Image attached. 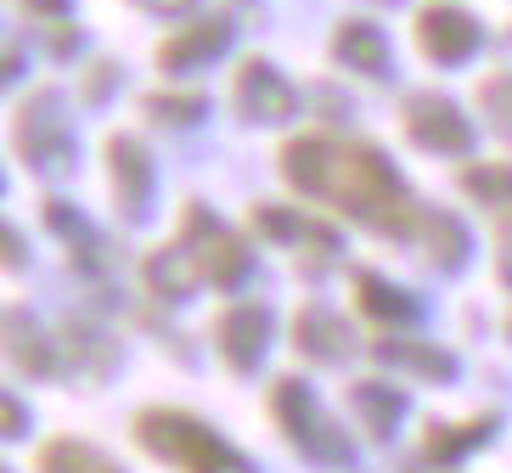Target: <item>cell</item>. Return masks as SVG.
Returning a JSON list of instances; mask_svg holds the SVG:
<instances>
[{
  "label": "cell",
  "mask_w": 512,
  "mask_h": 473,
  "mask_svg": "<svg viewBox=\"0 0 512 473\" xmlns=\"http://www.w3.org/2000/svg\"><path fill=\"white\" fill-rule=\"evenodd\" d=\"M282 175L304 198L332 203L338 214L372 226L377 237H406L411 226H422L400 169L377 153L372 141H344V136H321V130L293 136L282 147Z\"/></svg>",
  "instance_id": "1"
},
{
  "label": "cell",
  "mask_w": 512,
  "mask_h": 473,
  "mask_svg": "<svg viewBox=\"0 0 512 473\" xmlns=\"http://www.w3.org/2000/svg\"><path fill=\"white\" fill-rule=\"evenodd\" d=\"M130 434H136V445L147 457H158L175 473H242L248 468L237 457V445H226L209 423H197L181 406H147Z\"/></svg>",
  "instance_id": "2"
},
{
  "label": "cell",
  "mask_w": 512,
  "mask_h": 473,
  "mask_svg": "<svg viewBox=\"0 0 512 473\" xmlns=\"http://www.w3.org/2000/svg\"><path fill=\"white\" fill-rule=\"evenodd\" d=\"M271 412H276V428H282V434L299 445L310 462H321V468H344V462H349V434L321 412L316 389H310L304 378H282V383H276V389H271Z\"/></svg>",
  "instance_id": "3"
},
{
  "label": "cell",
  "mask_w": 512,
  "mask_h": 473,
  "mask_svg": "<svg viewBox=\"0 0 512 473\" xmlns=\"http://www.w3.org/2000/svg\"><path fill=\"white\" fill-rule=\"evenodd\" d=\"M181 243H186L197 276H203L209 288H242V282L254 276V248L242 243V237L214 209H203V203H186Z\"/></svg>",
  "instance_id": "4"
},
{
  "label": "cell",
  "mask_w": 512,
  "mask_h": 473,
  "mask_svg": "<svg viewBox=\"0 0 512 473\" xmlns=\"http://www.w3.org/2000/svg\"><path fill=\"white\" fill-rule=\"evenodd\" d=\"M17 153L34 175H68L74 169V130L62 119V91H34L17 107Z\"/></svg>",
  "instance_id": "5"
},
{
  "label": "cell",
  "mask_w": 512,
  "mask_h": 473,
  "mask_svg": "<svg viewBox=\"0 0 512 473\" xmlns=\"http://www.w3.org/2000/svg\"><path fill=\"white\" fill-rule=\"evenodd\" d=\"M400 124H406V136L417 141V147H428V153L456 158V153L473 147V119L439 91H411L406 107H400Z\"/></svg>",
  "instance_id": "6"
},
{
  "label": "cell",
  "mask_w": 512,
  "mask_h": 473,
  "mask_svg": "<svg viewBox=\"0 0 512 473\" xmlns=\"http://www.w3.org/2000/svg\"><path fill=\"white\" fill-rule=\"evenodd\" d=\"M231 96H237V113L248 124H287L293 113H299V85H293L276 62H265V57L242 62Z\"/></svg>",
  "instance_id": "7"
},
{
  "label": "cell",
  "mask_w": 512,
  "mask_h": 473,
  "mask_svg": "<svg viewBox=\"0 0 512 473\" xmlns=\"http://www.w3.org/2000/svg\"><path fill=\"white\" fill-rule=\"evenodd\" d=\"M417 51L428 62H439V68H456V62H467L473 51H479L484 29L473 23V12H462V6H451V0H434V6H422L417 12Z\"/></svg>",
  "instance_id": "8"
},
{
  "label": "cell",
  "mask_w": 512,
  "mask_h": 473,
  "mask_svg": "<svg viewBox=\"0 0 512 473\" xmlns=\"http://www.w3.org/2000/svg\"><path fill=\"white\" fill-rule=\"evenodd\" d=\"M107 175L124 220H141L152 209V153L141 136H107Z\"/></svg>",
  "instance_id": "9"
},
{
  "label": "cell",
  "mask_w": 512,
  "mask_h": 473,
  "mask_svg": "<svg viewBox=\"0 0 512 473\" xmlns=\"http://www.w3.org/2000/svg\"><path fill=\"white\" fill-rule=\"evenodd\" d=\"M248 226L265 231L271 243L304 248L310 260H332V254H338V231L310 220V214H299V209H282V203H254V209H248Z\"/></svg>",
  "instance_id": "10"
},
{
  "label": "cell",
  "mask_w": 512,
  "mask_h": 473,
  "mask_svg": "<svg viewBox=\"0 0 512 473\" xmlns=\"http://www.w3.org/2000/svg\"><path fill=\"white\" fill-rule=\"evenodd\" d=\"M265 344H271V316L259 305H231L214 316V350L231 372H248L265 355Z\"/></svg>",
  "instance_id": "11"
},
{
  "label": "cell",
  "mask_w": 512,
  "mask_h": 473,
  "mask_svg": "<svg viewBox=\"0 0 512 473\" xmlns=\"http://www.w3.org/2000/svg\"><path fill=\"white\" fill-rule=\"evenodd\" d=\"M293 344H299V355L316 361V367H332V361H349V355H355L349 321L321 310V305H304L299 316H293Z\"/></svg>",
  "instance_id": "12"
},
{
  "label": "cell",
  "mask_w": 512,
  "mask_h": 473,
  "mask_svg": "<svg viewBox=\"0 0 512 473\" xmlns=\"http://www.w3.org/2000/svg\"><path fill=\"white\" fill-rule=\"evenodd\" d=\"M226 40H231V17H197L192 29L169 34L164 46H158V68H164V74H186V68H197V62L220 57Z\"/></svg>",
  "instance_id": "13"
},
{
  "label": "cell",
  "mask_w": 512,
  "mask_h": 473,
  "mask_svg": "<svg viewBox=\"0 0 512 473\" xmlns=\"http://www.w3.org/2000/svg\"><path fill=\"white\" fill-rule=\"evenodd\" d=\"M332 57L344 62L349 74H366V79H383L389 74V34L366 23V17H344L332 29Z\"/></svg>",
  "instance_id": "14"
},
{
  "label": "cell",
  "mask_w": 512,
  "mask_h": 473,
  "mask_svg": "<svg viewBox=\"0 0 512 473\" xmlns=\"http://www.w3.org/2000/svg\"><path fill=\"white\" fill-rule=\"evenodd\" d=\"M490 434H496V417H467V423H439L434 417V423L422 428V462L428 468H451L467 451H479Z\"/></svg>",
  "instance_id": "15"
},
{
  "label": "cell",
  "mask_w": 512,
  "mask_h": 473,
  "mask_svg": "<svg viewBox=\"0 0 512 473\" xmlns=\"http://www.w3.org/2000/svg\"><path fill=\"white\" fill-rule=\"evenodd\" d=\"M349 288H355V310L366 321H377V327H411L417 321V299L406 288H389L377 271H355Z\"/></svg>",
  "instance_id": "16"
},
{
  "label": "cell",
  "mask_w": 512,
  "mask_h": 473,
  "mask_svg": "<svg viewBox=\"0 0 512 473\" xmlns=\"http://www.w3.org/2000/svg\"><path fill=\"white\" fill-rule=\"evenodd\" d=\"M422 254H428L434 271H462L467 254H473V237H467V226L456 220V214L422 209Z\"/></svg>",
  "instance_id": "17"
},
{
  "label": "cell",
  "mask_w": 512,
  "mask_h": 473,
  "mask_svg": "<svg viewBox=\"0 0 512 473\" xmlns=\"http://www.w3.org/2000/svg\"><path fill=\"white\" fill-rule=\"evenodd\" d=\"M349 406L361 412V423H366L372 440H389L394 423H400V412H406V395L389 389L383 378H361V383H349Z\"/></svg>",
  "instance_id": "18"
},
{
  "label": "cell",
  "mask_w": 512,
  "mask_h": 473,
  "mask_svg": "<svg viewBox=\"0 0 512 473\" xmlns=\"http://www.w3.org/2000/svg\"><path fill=\"white\" fill-rule=\"evenodd\" d=\"M6 355H12V367L29 372V378H51V372H57V350L40 338L34 316H23V310H6Z\"/></svg>",
  "instance_id": "19"
},
{
  "label": "cell",
  "mask_w": 512,
  "mask_h": 473,
  "mask_svg": "<svg viewBox=\"0 0 512 473\" xmlns=\"http://www.w3.org/2000/svg\"><path fill=\"white\" fill-rule=\"evenodd\" d=\"M34 473H119V462L102 457L91 440H74V434H57V440L40 445Z\"/></svg>",
  "instance_id": "20"
},
{
  "label": "cell",
  "mask_w": 512,
  "mask_h": 473,
  "mask_svg": "<svg viewBox=\"0 0 512 473\" xmlns=\"http://www.w3.org/2000/svg\"><path fill=\"white\" fill-rule=\"evenodd\" d=\"M377 355L394 361V367L417 372V378H434V383H451L456 378L451 350H439V344H417V338H377Z\"/></svg>",
  "instance_id": "21"
},
{
  "label": "cell",
  "mask_w": 512,
  "mask_h": 473,
  "mask_svg": "<svg viewBox=\"0 0 512 473\" xmlns=\"http://www.w3.org/2000/svg\"><path fill=\"white\" fill-rule=\"evenodd\" d=\"M462 192L479 209H490L496 220L512 226V164H467L462 169Z\"/></svg>",
  "instance_id": "22"
},
{
  "label": "cell",
  "mask_w": 512,
  "mask_h": 473,
  "mask_svg": "<svg viewBox=\"0 0 512 473\" xmlns=\"http://www.w3.org/2000/svg\"><path fill=\"white\" fill-rule=\"evenodd\" d=\"M147 282L164 293V299H186V293H197L203 276H197V265H192V254H186L181 237H175L169 248H158V254L147 260Z\"/></svg>",
  "instance_id": "23"
},
{
  "label": "cell",
  "mask_w": 512,
  "mask_h": 473,
  "mask_svg": "<svg viewBox=\"0 0 512 473\" xmlns=\"http://www.w3.org/2000/svg\"><path fill=\"white\" fill-rule=\"evenodd\" d=\"M141 107H147L158 124H169V130H192V124H203V113H209V96L203 91H152V96H141Z\"/></svg>",
  "instance_id": "24"
},
{
  "label": "cell",
  "mask_w": 512,
  "mask_h": 473,
  "mask_svg": "<svg viewBox=\"0 0 512 473\" xmlns=\"http://www.w3.org/2000/svg\"><path fill=\"white\" fill-rule=\"evenodd\" d=\"M473 96H479V113L490 119V130L512 141V74L507 68H501V74H484Z\"/></svg>",
  "instance_id": "25"
},
{
  "label": "cell",
  "mask_w": 512,
  "mask_h": 473,
  "mask_svg": "<svg viewBox=\"0 0 512 473\" xmlns=\"http://www.w3.org/2000/svg\"><path fill=\"white\" fill-rule=\"evenodd\" d=\"M23 6L40 12V17H62V12H68V0H23Z\"/></svg>",
  "instance_id": "26"
},
{
  "label": "cell",
  "mask_w": 512,
  "mask_h": 473,
  "mask_svg": "<svg viewBox=\"0 0 512 473\" xmlns=\"http://www.w3.org/2000/svg\"><path fill=\"white\" fill-rule=\"evenodd\" d=\"M6 434H12V440L23 434V406H17V400H6Z\"/></svg>",
  "instance_id": "27"
}]
</instances>
